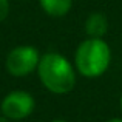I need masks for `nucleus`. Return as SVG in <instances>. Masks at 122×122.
<instances>
[{
    "label": "nucleus",
    "instance_id": "1",
    "mask_svg": "<svg viewBox=\"0 0 122 122\" xmlns=\"http://www.w3.org/2000/svg\"><path fill=\"white\" fill-rule=\"evenodd\" d=\"M37 74L42 85L54 94H66L76 85L74 66L59 53H46L40 56Z\"/></svg>",
    "mask_w": 122,
    "mask_h": 122
},
{
    "label": "nucleus",
    "instance_id": "10",
    "mask_svg": "<svg viewBox=\"0 0 122 122\" xmlns=\"http://www.w3.org/2000/svg\"><path fill=\"white\" fill-rule=\"evenodd\" d=\"M121 110H122V96H121Z\"/></svg>",
    "mask_w": 122,
    "mask_h": 122
},
{
    "label": "nucleus",
    "instance_id": "5",
    "mask_svg": "<svg viewBox=\"0 0 122 122\" xmlns=\"http://www.w3.org/2000/svg\"><path fill=\"white\" fill-rule=\"evenodd\" d=\"M108 31V20L102 12H93L85 20V33L90 37H102Z\"/></svg>",
    "mask_w": 122,
    "mask_h": 122
},
{
    "label": "nucleus",
    "instance_id": "9",
    "mask_svg": "<svg viewBox=\"0 0 122 122\" xmlns=\"http://www.w3.org/2000/svg\"><path fill=\"white\" fill-rule=\"evenodd\" d=\"M51 122H66V121H63V119H54V121H51Z\"/></svg>",
    "mask_w": 122,
    "mask_h": 122
},
{
    "label": "nucleus",
    "instance_id": "4",
    "mask_svg": "<svg viewBox=\"0 0 122 122\" xmlns=\"http://www.w3.org/2000/svg\"><path fill=\"white\" fill-rule=\"evenodd\" d=\"M36 108V101L34 97L26 91L15 90L11 91L3 97L0 104V111L5 117L12 121H22L28 117Z\"/></svg>",
    "mask_w": 122,
    "mask_h": 122
},
{
    "label": "nucleus",
    "instance_id": "2",
    "mask_svg": "<svg viewBox=\"0 0 122 122\" xmlns=\"http://www.w3.org/2000/svg\"><path fill=\"white\" fill-rule=\"evenodd\" d=\"M76 68L85 77H99L108 70L111 50L102 37H88L74 53Z\"/></svg>",
    "mask_w": 122,
    "mask_h": 122
},
{
    "label": "nucleus",
    "instance_id": "7",
    "mask_svg": "<svg viewBox=\"0 0 122 122\" xmlns=\"http://www.w3.org/2000/svg\"><path fill=\"white\" fill-rule=\"evenodd\" d=\"M9 14V2L8 0H0V22H3Z\"/></svg>",
    "mask_w": 122,
    "mask_h": 122
},
{
    "label": "nucleus",
    "instance_id": "6",
    "mask_svg": "<svg viewBox=\"0 0 122 122\" xmlns=\"http://www.w3.org/2000/svg\"><path fill=\"white\" fill-rule=\"evenodd\" d=\"M40 6L51 17H63L71 11L73 0H39Z\"/></svg>",
    "mask_w": 122,
    "mask_h": 122
},
{
    "label": "nucleus",
    "instance_id": "3",
    "mask_svg": "<svg viewBox=\"0 0 122 122\" xmlns=\"http://www.w3.org/2000/svg\"><path fill=\"white\" fill-rule=\"evenodd\" d=\"M39 51L31 45H20L9 51L6 57V70L14 77H25L33 71H37Z\"/></svg>",
    "mask_w": 122,
    "mask_h": 122
},
{
    "label": "nucleus",
    "instance_id": "8",
    "mask_svg": "<svg viewBox=\"0 0 122 122\" xmlns=\"http://www.w3.org/2000/svg\"><path fill=\"white\" fill-rule=\"evenodd\" d=\"M107 122H122L121 117H113V119H108Z\"/></svg>",
    "mask_w": 122,
    "mask_h": 122
},
{
    "label": "nucleus",
    "instance_id": "11",
    "mask_svg": "<svg viewBox=\"0 0 122 122\" xmlns=\"http://www.w3.org/2000/svg\"><path fill=\"white\" fill-rule=\"evenodd\" d=\"M0 121H2V111H0Z\"/></svg>",
    "mask_w": 122,
    "mask_h": 122
}]
</instances>
